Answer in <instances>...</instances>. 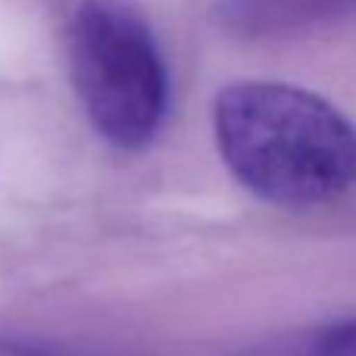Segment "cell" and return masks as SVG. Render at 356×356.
I'll return each instance as SVG.
<instances>
[{"instance_id":"1","label":"cell","mask_w":356,"mask_h":356,"mask_svg":"<svg viewBox=\"0 0 356 356\" xmlns=\"http://www.w3.org/2000/svg\"><path fill=\"white\" fill-rule=\"evenodd\" d=\"M222 163L282 209H313L356 188V125L325 97L284 81H234L213 106Z\"/></svg>"},{"instance_id":"2","label":"cell","mask_w":356,"mask_h":356,"mask_svg":"<svg viewBox=\"0 0 356 356\" xmlns=\"http://www.w3.org/2000/svg\"><path fill=\"white\" fill-rule=\"evenodd\" d=\"M69 72L91 125L122 150H144L169 106V72L150 25L125 0H85L69 25Z\"/></svg>"},{"instance_id":"3","label":"cell","mask_w":356,"mask_h":356,"mask_svg":"<svg viewBox=\"0 0 356 356\" xmlns=\"http://www.w3.org/2000/svg\"><path fill=\"white\" fill-rule=\"evenodd\" d=\"M356 13V0H216V16L244 38H275Z\"/></svg>"},{"instance_id":"4","label":"cell","mask_w":356,"mask_h":356,"mask_svg":"<svg viewBox=\"0 0 356 356\" xmlns=\"http://www.w3.org/2000/svg\"><path fill=\"white\" fill-rule=\"evenodd\" d=\"M309 356H356V319L322 332V338L313 344Z\"/></svg>"},{"instance_id":"5","label":"cell","mask_w":356,"mask_h":356,"mask_svg":"<svg viewBox=\"0 0 356 356\" xmlns=\"http://www.w3.org/2000/svg\"><path fill=\"white\" fill-rule=\"evenodd\" d=\"M0 356H38L29 347H19V344H0Z\"/></svg>"}]
</instances>
